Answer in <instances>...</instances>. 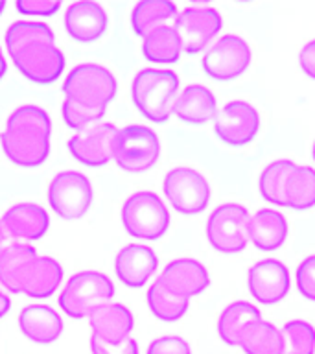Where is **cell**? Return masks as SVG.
<instances>
[{"instance_id": "ee69618b", "label": "cell", "mask_w": 315, "mask_h": 354, "mask_svg": "<svg viewBox=\"0 0 315 354\" xmlns=\"http://www.w3.org/2000/svg\"><path fill=\"white\" fill-rule=\"evenodd\" d=\"M4 10H6V2L4 0H0V15L4 13Z\"/></svg>"}, {"instance_id": "d4e9b609", "label": "cell", "mask_w": 315, "mask_h": 354, "mask_svg": "<svg viewBox=\"0 0 315 354\" xmlns=\"http://www.w3.org/2000/svg\"><path fill=\"white\" fill-rule=\"evenodd\" d=\"M63 277L65 271L57 260L39 254L28 271L21 293L32 299H48L59 290Z\"/></svg>"}, {"instance_id": "7a4b0ae2", "label": "cell", "mask_w": 315, "mask_h": 354, "mask_svg": "<svg viewBox=\"0 0 315 354\" xmlns=\"http://www.w3.org/2000/svg\"><path fill=\"white\" fill-rule=\"evenodd\" d=\"M181 80L170 68H142L131 82V100L138 113L155 124H164L173 115Z\"/></svg>"}, {"instance_id": "ba28073f", "label": "cell", "mask_w": 315, "mask_h": 354, "mask_svg": "<svg viewBox=\"0 0 315 354\" xmlns=\"http://www.w3.org/2000/svg\"><path fill=\"white\" fill-rule=\"evenodd\" d=\"M46 198L50 209L59 218L66 221L79 220L93 207V183L82 171L63 170L52 177Z\"/></svg>"}, {"instance_id": "484cf974", "label": "cell", "mask_w": 315, "mask_h": 354, "mask_svg": "<svg viewBox=\"0 0 315 354\" xmlns=\"http://www.w3.org/2000/svg\"><path fill=\"white\" fill-rule=\"evenodd\" d=\"M262 319V312L249 301H232L221 310L218 317V336L223 343L231 347H240L243 332L254 321Z\"/></svg>"}, {"instance_id": "5bb4252c", "label": "cell", "mask_w": 315, "mask_h": 354, "mask_svg": "<svg viewBox=\"0 0 315 354\" xmlns=\"http://www.w3.org/2000/svg\"><path fill=\"white\" fill-rule=\"evenodd\" d=\"M247 288L260 304H276L292 290V275L287 266L278 259H264L247 271Z\"/></svg>"}, {"instance_id": "8fae6325", "label": "cell", "mask_w": 315, "mask_h": 354, "mask_svg": "<svg viewBox=\"0 0 315 354\" xmlns=\"http://www.w3.org/2000/svg\"><path fill=\"white\" fill-rule=\"evenodd\" d=\"M173 28L179 33L182 43V52L199 54L209 48L212 41L223 28V17L214 6L193 4L179 11L173 21Z\"/></svg>"}, {"instance_id": "2e32d148", "label": "cell", "mask_w": 315, "mask_h": 354, "mask_svg": "<svg viewBox=\"0 0 315 354\" xmlns=\"http://www.w3.org/2000/svg\"><path fill=\"white\" fill-rule=\"evenodd\" d=\"M164 290L179 299L190 301L210 286V273L203 262L190 257H182L168 262L157 277Z\"/></svg>"}, {"instance_id": "d6986e66", "label": "cell", "mask_w": 315, "mask_h": 354, "mask_svg": "<svg viewBox=\"0 0 315 354\" xmlns=\"http://www.w3.org/2000/svg\"><path fill=\"white\" fill-rule=\"evenodd\" d=\"M88 325L93 330V336L99 342L118 345L129 339L135 330V315L126 304L122 303H105L99 306L90 317Z\"/></svg>"}, {"instance_id": "7c38bea8", "label": "cell", "mask_w": 315, "mask_h": 354, "mask_svg": "<svg viewBox=\"0 0 315 354\" xmlns=\"http://www.w3.org/2000/svg\"><path fill=\"white\" fill-rule=\"evenodd\" d=\"M13 65L22 76L39 85H48L59 80L65 72L66 59L63 50L55 43L39 41L17 50L10 55Z\"/></svg>"}, {"instance_id": "8d00e7d4", "label": "cell", "mask_w": 315, "mask_h": 354, "mask_svg": "<svg viewBox=\"0 0 315 354\" xmlns=\"http://www.w3.org/2000/svg\"><path fill=\"white\" fill-rule=\"evenodd\" d=\"M146 354H192V348L184 337L166 334V336L155 337L148 345Z\"/></svg>"}, {"instance_id": "9c48e42d", "label": "cell", "mask_w": 315, "mask_h": 354, "mask_svg": "<svg viewBox=\"0 0 315 354\" xmlns=\"http://www.w3.org/2000/svg\"><path fill=\"white\" fill-rule=\"evenodd\" d=\"M249 210L240 203H221L210 212L204 234L210 248L221 254H238L247 248Z\"/></svg>"}, {"instance_id": "f546056e", "label": "cell", "mask_w": 315, "mask_h": 354, "mask_svg": "<svg viewBox=\"0 0 315 354\" xmlns=\"http://www.w3.org/2000/svg\"><path fill=\"white\" fill-rule=\"evenodd\" d=\"M240 348L243 354H284V337L273 323L260 319L243 332Z\"/></svg>"}, {"instance_id": "4dcf8cb0", "label": "cell", "mask_w": 315, "mask_h": 354, "mask_svg": "<svg viewBox=\"0 0 315 354\" xmlns=\"http://www.w3.org/2000/svg\"><path fill=\"white\" fill-rule=\"evenodd\" d=\"M146 303H148L149 312L164 323H175V321L182 319L188 312V306H190V301L171 295L168 290L162 288V284L157 279L148 288Z\"/></svg>"}, {"instance_id": "ffe728a7", "label": "cell", "mask_w": 315, "mask_h": 354, "mask_svg": "<svg viewBox=\"0 0 315 354\" xmlns=\"http://www.w3.org/2000/svg\"><path fill=\"white\" fill-rule=\"evenodd\" d=\"M19 328L26 339L37 345L55 343L63 334V317L48 304H28L19 314Z\"/></svg>"}, {"instance_id": "44dd1931", "label": "cell", "mask_w": 315, "mask_h": 354, "mask_svg": "<svg viewBox=\"0 0 315 354\" xmlns=\"http://www.w3.org/2000/svg\"><path fill=\"white\" fill-rule=\"evenodd\" d=\"M289 234L286 216L275 209H260L249 214L247 238L254 248L264 253L280 249Z\"/></svg>"}, {"instance_id": "ab89813d", "label": "cell", "mask_w": 315, "mask_h": 354, "mask_svg": "<svg viewBox=\"0 0 315 354\" xmlns=\"http://www.w3.org/2000/svg\"><path fill=\"white\" fill-rule=\"evenodd\" d=\"M298 66L308 77L315 80V39L304 44L298 52Z\"/></svg>"}, {"instance_id": "f6af8a7d", "label": "cell", "mask_w": 315, "mask_h": 354, "mask_svg": "<svg viewBox=\"0 0 315 354\" xmlns=\"http://www.w3.org/2000/svg\"><path fill=\"white\" fill-rule=\"evenodd\" d=\"M312 159L315 160V140H314V144H312Z\"/></svg>"}, {"instance_id": "6da1fadb", "label": "cell", "mask_w": 315, "mask_h": 354, "mask_svg": "<svg viewBox=\"0 0 315 354\" xmlns=\"http://www.w3.org/2000/svg\"><path fill=\"white\" fill-rule=\"evenodd\" d=\"M52 118L39 105L26 104L11 111L0 133V148L11 165L37 168L48 159L52 148Z\"/></svg>"}, {"instance_id": "7402d4cb", "label": "cell", "mask_w": 315, "mask_h": 354, "mask_svg": "<svg viewBox=\"0 0 315 354\" xmlns=\"http://www.w3.org/2000/svg\"><path fill=\"white\" fill-rule=\"evenodd\" d=\"M218 111L220 109L214 93L199 83L181 88L173 104V115L192 126H203L207 122H212L218 116Z\"/></svg>"}, {"instance_id": "e0dca14e", "label": "cell", "mask_w": 315, "mask_h": 354, "mask_svg": "<svg viewBox=\"0 0 315 354\" xmlns=\"http://www.w3.org/2000/svg\"><path fill=\"white\" fill-rule=\"evenodd\" d=\"M159 268V257L144 243H127L115 257L116 279L127 288L138 290L148 284Z\"/></svg>"}, {"instance_id": "e575fe53", "label": "cell", "mask_w": 315, "mask_h": 354, "mask_svg": "<svg viewBox=\"0 0 315 354\" xmlns=\"http://www.w3.org/2000/svg\"><path fill=\"white\" fill-rule=\"evenodd\" d=\"M105 111L107 109H90V107H85V105L74 104L70 100H65L63 105H61V115H63V120L72 131H85L94 124L102 122V118L105 116Z\"/></svg>"}, {"instance_id": "8992f818", "label": "cell", "mask_w": 315, "mask_h": 354, "mask_svg": "<svg viewBox=\"0 0 315 354\" xmlns=\"http://www.w3.org/2000/svg\"><path fill=\"white\" fill-rule=\"evenodd\" d=\"M160 157L159 135L142 124L120 127L113 137V160L129 174L151 170Z\"/></svg>"}, {"instance_id": "83f0119b", "label": "cell", "mask_w": 315, "mask_h": 354, "mask_svg": "<svg viewBox=\"0 0 315 354\" xmlns=\"http://www.w3.org/2000/svg\"><path fill=\"white\" fill-rule=\"evenodd\" d=\"M284 207L292 210H309L315 207V170L312 166L297 165L287 174L284 183Z\"/></svg>"}, {"instance_id": "60d3db41", "label": "cell", "mask_w": 315, "mask_h": 354, "mask_svg": "<svg viewBox=\"0 0 315 354\" xmlns=\"http://www.w3.org/2000/svg\"><path fill=\"white\" fill-rule=\"evenodd\" d=\"M11 242H13V238L10 236V232L6 231L4 223L0 221V253H2V251H4Z\"/></svg>"}, {"instance_id": "b9f144b4", "label": "cell", "mask_w": 315, "mask_h": 354, "mask_svg": "<svg viewBox=\"0 0 315 354\" xmlns=\"http://www.w3.org/2000/svg\"><path fill=\"white\" fill-rule=\"evenodd\" d=\"M11 308V301L10 297L6 295L2 290H0V317H4V315H8V312H10Z\"/></svg>"}, {"instance_id": "7bdbcfd3", "label": "cell", "mask_w": 315, "mask_h": 354, "mask_svg": "<svg viewBox=\"0 0 315 354\" xmlns=\"http://www.w3.org/2000/svg\"><path fill=\"white\" fill-rule=\"evenodd\" d=\"M6 72H8V61H6L4 52H2V48H0V82L4 80Z\"/></svg>"}, {"instance_id": "d6a6232c", "label": "cell", "mask_w": 315, "mask_h": 354, "mask_svg": "<svg viewBox=\"0 0 315 354\" xmlns=\"http://www.w3.org/2000/svg\"><path fill=\"white\" fill-rule=\"evenodd\" d=\"M293 166L295 162L292 159H275L262 170L258 177V190L267 203L284 207V183Z\"/></svg>"}, {"instance_id": "4316f807", "label": "cell", "mask_w": 315, "mask_h": 354, "mask_svg": "<svg viewBox=\"0 0 315 354\" xmlns=\"http://www.w3.org/2000/svg\"><path fill=\"white\" fill-rule=\"evenodd\" d=\"M177 15L179 10L170 0H140L131 10V28L144 39L149 32L175 21Z\"/></svg>"}, {"instance_id": "d590c367", "label": "cell", "mask_w": 315, "mask_h": 354, "mask_svg": "<svg viewBox=\"0 0 315 354\" xmlns=\"http://www.w3.org/2000/svg\"><path fill=\"white\" fill-rule=\"evenodd\" d=\"M295 282H297L298 293L304 299L315 303V254H309L297 266L295 271Z\"/></svg>"}, {"instance_id": "74e56055", "label": "cell", "mask_w": 315, "mask_h": 354, "mask_svg": "<svg viewBox=\"0 0 315 354\" xmlns=\"http://www.w3.org/2000/svg\"><path fill=\"white\" fill-rule=\"evenodd\" d=\"M15 10L21 15L54 17L61 10L59 0H17Z\"/></svg>"}, {"instance_id": "3957f363", "label": "cell", "mask_w": 315, "mask_h": 354, "mask_svg": "<svg viewBox=\"0 0 315 354\" xmlns=\"http://www.w3.org/2000/svg\"><path fill=\"white\" fill-rule=\"evenodd\" d=\"M115 295V284L109 275L102 271H79L66 281L65 288L61 290L59 308L72 319H87L90 315L111 303Z\"/></svg>"}, {"instance_id": "836d02e7", "label": "cell", "mask_w": 315, "mask_h": 354, "mask_svg": "<svg viewBox=\"0 0 315 354\" xmlns=\"http://www.w3.org/2000/svg\"><path fill=\"white\" fill-rule=\"evenodd\" d=\"M284 354H315V326L308 321L292 319L282 326Z\"/></svg>"}, {"instance_id": "30bf717a", "label": "cell", "mask_w": 315, "mask_h": 354, "mask_svg": "<svg viewBox=\"0 0 315 354\" xmlns=\"http://www.w3.org/2000/svg\"><path fill=\"white\" fill-rule=\"evenodd\" d=\"M253 59V50L242 35L225 33L216 39L204 52L201 66L204 74L218 82H232L247 71Z\"/></svg>"}, {"instance_id": "f1b7e54d", "label": "cell", "mask_w": 315, "mask_h": 354, "mask_svg": "<svg viewBox=\"0 0 315 354\" xmlns=\"http://www.w3.org/2000/svg\"><path fill=\"white\" fill-rule=\"evenodd\" d=\"M142 54L146 59L159 65H171L181 59L182 43L173 24L149 32L142 41Z\"/></svg>"}, {"instance_id": "cb8c5ba5", "label": "cell", "mask_w": 315, "mask_h": 354, "mask_svg": "<svg viewBox=\"0 0 315 354\" xmlns=\"http://www.w3.org/2000/svg\"><path fill=\"white\" fill-rule=\"evenodd\" d=\"M37 257V249L30 243L11 242L0 253V284L10 293H21L24 279Z\"/></svg>"}, {"instance_id": "277c9868", "label": "cell", "mask_w": 315, "mask_h": 354, "mask_svg": "<svg viewBox=\"0 0 315 354\" xmlns=\"http://www.w3.org/2000/svg\"><path fill=\"white\" fill-rule=\"evenodd\" d=\"M122 225L129 236L138 240H159L170 229V210L159 194L137 190L122 205Z\"/></svg>"}, {"instance_id": "5b68a950", "label": "cell", "mask_w": 315, "mask_h": 354, "mask_svg": "<svg viewBox=\"0 0 315 354\" xmlns=\"http://www.w3.org/2000/svg\"><path fill=\"white\" fill-rule=\"evenodd\" d=\"M118 82L107 66L99 63L76 65L63 82L65 100L85 105L90 109H107L115 100Z\"/></svg>"}, {"instance_id": "9a60e30c", "label": "cell", "mask_w": 315, "mask_h": 354, "mask_svg": "<svg viewBox=\"0 0 315 354\" xmlns=\"http://www.w3.org/2000/svg\"><path fill=\"white\" fill-rule=\"evenodd\" d=\"M118 127L113 122H98L68 138V153L88 168L105 166L113 159V137Z\"/></svg>"}, {"instance_id": "52a82bcc", "label": "cell", "mask_w": 315, "mask_h": 354, "mask_svg": "<svg viewBox=\"0 0 315 354\" xmlns=\"http://www.w3.org/2000/svg\"><path fill=\"white\" fill-rule=\"evenodd\" d=\"M164 198L182 216H195L207 210L212 198L209 179L192 166H175L162 181Z\"/></svg>"}, {"instance_id": "f35d334b", "label": "cell", "mask_w": 315, "mask_h": 354, "mask_svg": "<svg viewBox=\"0 0 315 354\" xmlns=\"http://www.w3.org/2000/svg\"><path fill=\"white\" fill-rule=\"evenodd\" d=\"M90 353L93 354H140L138 343L135 337H129L124 343L109 345V343L99 342L98 337L90 336Z\"/></svg>"}, {"instance_id": "1f68e13d", "label": "cell", "mask_w": 315, "mask_h": 354, "mask_svg": "<svg viewBox=\"0 0 315 354\" xmlns=\"http://www.w3.org/2000/svg\"><path fill=\"white\" fill-rule=\"evenodd\" d=\"M46 41V43H55V33L52 26L39 21H17L10 24L6 30L4 43L8 54H15L17 50L24 48L28 44Z\"/></svg>"}, {"instance_id": "ac0fdd59", "label": "cell", "mask_w": 315, "mask_h": 354, "mask_svg": "<svg viewBox=\"0 0 315 354\" xmlns=\"http://www.w3.org/2000/svg\"><path fill=\"white\" fill-rule=\"evenodd\" d=\"M63 22L68 37L74 39L76 43H94L107 32L109 17L99 2L79 0L66 8Z\"/></svg>"}, {"instance_id": "603a6c76", "label": "cell", "mask_w": 315, "mask_h": 354, "mask_svg": "<svg viewBox=\"0 0 315 354\" xmlns=\"http://www.w3.org/2000/svg\"><path fill=\"white\" fill-rule=\"evenodd\" d=\"M6 231L19 240H41L50 229V214L37 203H15L2 216Z\"/></svg>"}, {"instance_id": "4fadbf2b", "label": "cell", "mask_w": 315, "mask_h": 354, "mask_svg": "<svg viewBox=\"0 0 315 354\" xmlns=\"http://www.w3.org/2000/svg\"><path fill=\"white\" fill-rule=\"evenodd\" d=\"M262 120L258 109L245 100H232L218 111L214 133L227 146H247L258 135Z\"/></svg>"}]
</instances>
